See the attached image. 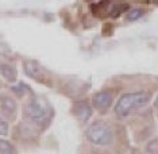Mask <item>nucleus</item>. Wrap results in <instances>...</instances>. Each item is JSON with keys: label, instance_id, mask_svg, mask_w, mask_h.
Returning a JSON list of instances; mask_svg holds the SVG:
<instances>
[{"label": "nucleus", "instance_id": "1", "mask_svg": "<svg viewBox=\"0 0 158 154\" xmlns=\"http://www.w3.org/2000/svg\"><path fill=\"white\" fill-rule=\"evenodd\" d=\"M150 100V95L147 92H134V94H126L118 100L115 106V114L119 118L128 116L134 110L145 107Z\"/></svg>", "mask_w": 158, "mask_h": 154}, {"label": "nucleus", "instance_id": "2", "mask_svg": "<svg viewBox=\"0 0 158 154\" xmlns=\"http://www.w3.org/2000/svg\"><path fill=\"white\" fill-rule=\"evenodd\" d=\"M87 139L93 145L98 146H106L112 141V131L108 127V124L103 122H95L85 131Z\"/></svg>", "mask_w": 158, "mask_h": 154}, {"label": "nucleus", "instance_id": "3", "mask_svg": "<svg viewBox=\"0 0 158 154\" xmlns=\"http://www.w3.org/2000/svg\"><path fill=\"white\" fill-rule=\"evenodd\" d=\"M27 115L35 124H39V126H41V124L48 123L49 110L46 108L42 103H39L37 99H34L27 104Z\"/></svg>", "mask_w": 158, "mask_h": 154}, {"label": "nucleus", "instance_id": "4", "mask_svg": "<svg viewBox=\"0 0 158 154\" xmlns=\"http://www.w3.org/2000/svg\"><path fill=\"white\" fill-rule=\"evenodd\" d=\"M112 100H114V98H112V95H111V92L100 91V92H98V94L93 95L92 104L98 111L104 112V111H107L110 108V106L112 104Z\"/></svg>", "mask_w": 158, "mask_h": 154}, {"label": "nucleus", "instance_id": "5", "mask_svg": "<svg viewBox=\"0 0 158 154\" xmlns=\"http://www.w3.org/2000/svg\"><path fill=\"white\" fill-rule=\"evenodd\" d=\"M0 110L7 118H15L18 112V104L11 96L2 94L0 95Z\"/></svg>", "mask_w": 158, "mask_h": 154}, {"label": "nucleus", "instance_id": "6", "mask_svg": "<svg viewBox=\"0 0 158 154\" xmlns=\"http://www.w3.org/2000/svg\"><path fill=\"white\" fill-rule=\"evenodd\" d=\"M73 114L77 116L78 120L87 122L92 115V108L87 102H77L73 104Z\"/></svg>", "mask_w": 158, "mask_h": 154}, {"label": "nucleus", "instance_id": "7", "mask_svg": "<svg viewBox=\"0 0 158 154\" xmlns=\"http://www.w3.org/2000/svg\"><path fill=\"white\" fill-rule=\"evenodd\" d=\"M23 68H24V72H26V74L28 77L34 78V80H42V78H44L42 68L39 66L35 61L26 60L23 62Z\"/></svg>", "mask_w": 158, "mask_h": 154}, {"label": "nucleus", "instance_id": "8", "mask_svg": "<svg viewBox=\"0 0 158 154\" xmlns=\"http://www.w3.org/2000/svg\"><path fill=\"white\" fill-rule=\"evenodd\" d=\"M0 76L4 78L6 81H8V83H15L18 73H16V69L11 64L0 61Z\"/></svg>", "mask_w": 158, "mask_h": 154}, {"label": "nucleus", "instance_id": "9", "mask_svg": "<svg viewBox=\"0 0 158 154\" xmlns=\"http://www.w3.org/2000/svg\"><path fill=\"white\" fill-rule=\"evenodd\" d=\"M15 153V148L8 141L0 139V154H11Z\"/></svg>", "mask_w": 158, "mask_h": 154}, {"label": "nucleus", "instance_id": "10", "mask_svg": "<svg viewBox=\"0 0 158 154\" xmlns=\"http://www.w3.org/2000/svg\"><path fill=\"white\" fill-rule=\"evenodd\" d=\"M143 15V11L141 8H132L127 12V19L128 20H136Z\"/></svg>", "mask_w": 158, "mask_h": 154}, {"label": "nucleus", "instance_id": "11", "mask_svg": "<svg viewBox=\"0 0 158 154\" xmlns=\"http://www.w3.org/2000/svg\"><path fill=\"white\" fill-rule=\"evenodd\" d=\"M146 152H149V153H154V154L158 153V138L153 139V141L146 146Z\"/></svg>", "mask_w": 158, "mask_h": 154}, {"label": "nucleus", "instance_id": "12", "mask_svg": "<svg viewBox=\"0 0 158 154\" xmlns=\"http://www.w3.org/2000/svg\"><path fill=\"white\" fill-rule=\"evenodd\" d=\"M124 10H127V6H126V4H119V7H118V8L115 7L112 11H111V16H114V18H115V16H119L120 14L124 11Z\"/></svg>", "mask_w": 158, "mask_h": 154}, {"label": "nucleus", "instance_id": "13", "mask_svg": "<svg viewBox=\"0 0 158 154\" xmlns=\"http://www.w3.org/2000/svg\"><path fill=\"white\" fill-rule=\"evenodd\" d=\"M7 134H8V124L0 116V135H7Z\"/></svg>", "mask_w": 158, "mask_h": 154}, {"label": "nucleus", "instance_id": "14", "mask_svg": "<svg viewBox=\"0 0 158 154\" xmlns=\"http://www.w3.org/2000/svg\"><path fill=\"white\" fill-rule=\"evenodd\" d=\"M154 107H156V108L158 110V96L156 98V100H154Z\"/></svg>", "mask_w": 158, "mask_h": 154}]
</instances>
